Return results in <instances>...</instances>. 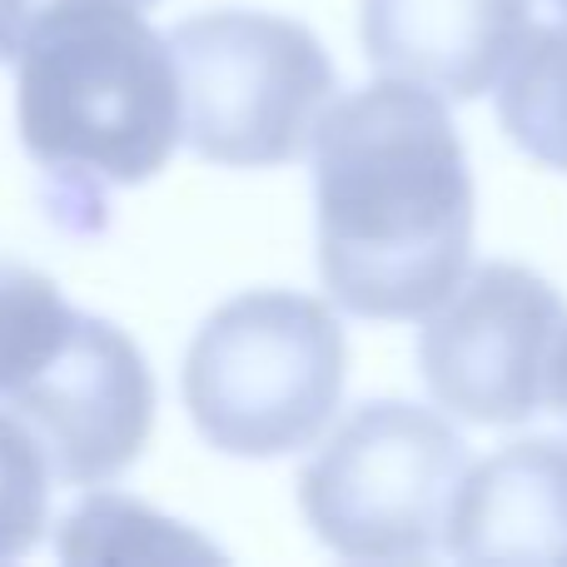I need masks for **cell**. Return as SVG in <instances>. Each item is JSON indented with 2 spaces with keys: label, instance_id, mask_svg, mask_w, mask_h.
<instances>
[{
  "label": "cell",
  "instance_id": "15",
  "mask_svg": "<svg viewBox=\"0 0 567 567\" xmlns=\"http://www.w3.org/2000/svg\"><path fill=\"white\" fill-rule=\"evenodd\" d=\"M548 409L567 423V329H563L558 353H553V369H548Z\"/></svg>",
  "mask_w": 567,
  "mask_h": 567
},
{
  "label": "cell",
  "instance_id": "12",
  "mask_svg": "<svg viewBox=\"0 0 567 567\" xmlns=\"http://www.w3.org/2000/svg\"><path fill=\"white\" fill-rule=\"evenodd\" d=\"M80 309L60 299L55 279L0 259V403L40 379L70 343Z\"/></svg>",
  "mask_w": 567,
  "mask_h": 567
},
{
  "label": "cell",
  "instance_id": "3",
  "mask_svg": "<svg viewBox=\"0 0 567 567\" xmlns=\"http://www.w3.org/2000/svg\"><path fill=\"white\" fill-rule=\"evenodd\" d=\"M349 343L329 303L255 289L219 303L185 353V409L229 458H284L333 419Z\"/></svg>",
  "mask_w": 567,
  "mask_h": 567
},
{
  "label": "cell",
  "instance_id": "16",
  "mask_svg": "<svg viewBox=\"0 0 567 567\" xmlns=\"http://www.w3.org/2000/svg\"><path fill=\"white\" fill-rule=\"evenodd\" d=\"M558 6H563V10H567V0H558Z\"/></svg>",
  "mask_w": 567,
  "mask_h": 567
},
{
  "label": "cell",
  "instance_id": "11",
  "mask_svg": "<svg viewBox=\"0 0 567 567\" xmlns=\"http://www.w3.org/2000/svg\"><path fill=\"white\" fill-rule=\"evenodd\" d=\"M60 558L70 563H165V558H219L209 543L179 523L150 513L120 493H90L60 523Z\"/></svg>",
  "mask_w": 567,
  "mask_h": 567
},
{
  "label": "cell",
  "instance_id": "7",
  "mask_svg": "<svg viewBox=\"0 0 567 567\" xmlns=\"http://www.w3.org/2000/svg\"><path fill=\"white\" fill-rule=\"evenodd\" d=\"M6 409L40 439L55 483L95 488L120 478L145 449L155 429V379L125 329L80 313L60 359Z\"/></svg>",
  "mask_w": 567,
  "mask_h": 567
},
{
  "label": "cell",
  "instance_id": "1",
  "mask_svg": "<svg viewBox=\"0 0 567 567\" xmlns=\"http://www.w3.org/2000/svg\"><path fill=\"white\" fill-rule=\"evenodd\" d=\"M319 275L359 319H429L473 255V169L443 95L373 80L313 135Z\"/></svg>",
  "mask_w": 567,
  "mask_h": 567
},
{
  "label": "cell",
  "instance_id": "8",
  "mask_svg": "<svg viewBox=\"0 0 567 567\" xmlns=\"http://www.w3.org/2000/svg\"><path fill=\"white\" fill-rule=\"evenodd\" d=\"M533 30V0H363L373 70L443 100H478Z\"/></svg>",
  "mask_w": 567,
  "mask_h": 567
},
{
  "label": "cell",
  "instance_id": "2",
  "mask_svg": "<svg viewBox=\"0 0 567 567\" xmlns=\"http://www.w3.org/2000/svg\"><path fill=\"white\" fill-rule=\"evenodd\" d=\"M20 145L70 229H100L105 189L145 185L185 140L169 35L135 0H45L16 45Z\"/></svg>",
  "mask_w": 567,
  "mask_h": 567
},
{
  "label": "cell",
  "instance_id": "13",
  "mask_svg": "<svg viewBox=\"0 0 567 567\" xmlns=\"http://www.w3.org/2000/svg\"><path fill=\"white\" fill-rule=\"evenodd\" d=\"M50 478L55 468L40 439L10 409H0V563L20 558L45 538Z\"/></svg>",
  "mask_w": 567,
  "mask_h": 567
},
{
  "label": "cell",
  "instance_id": "14",
  "mask_svg": "<svg viewBox=\"0 0 567 567\" xmlns=\"http://www.w3.org/2000/svg\"><path fill=\"white\" fill-rule=\"evenodd\" d=\"M35 0H0V60L6 55H16V45H20V35H25V25H30V16H35Z\"/></svg>",
  "mask_w": 567,
  "mask_h": 567
},
{
  "label": "cell",
  "instance_id": "17",
  "mask_svg": "<svg viewBox=\"0 0 567 567\" xmlns=\"http://www.w3.org/2000/svg\"><path fill=\"white\" fill-rule=\"evenodd\" d=\"M135 6H145V0H135Z\"/></svg>",
  "mask_w": 567,
  "mask_h": 567
},
{
  "label": "cell",
  "instance_id": "5",
  "mask_svg": "<svg viewBox=\"0 0 567 567\" xmlns=\"http://www.w3.org/2000/svg\"><path fill=\"white\" fill-rule=\"evenodd\" d=\"M185 140L229 169L289 165L333 105V60L309 25L265 10H205L169 30Z\"/></svg>",
  "mask_w": 567,
  "mask_h": 567
},
{
  "label": "cell",
  "instance_id": "6",
  "mask_svg": "<svg viewBox=\"0 0 567 567\" xmlns=\"http://www.w3.org/2000/svg\"><path fill=\"white\" fill-rule=\"evenodd\" d=\"M567 303L523 265L473 269L419 329V373L433 403L468 423L513 429L548 403V369Z\"/></svg>",
  "mask_w": 567,
  "mask_h": 567
},
{
  "label": "cell",
  "instance_id": "4",
  "mask_svg": "<svg viewBox=\"0 0 567 567\" xmlns=\"http://www.w3.org/2000/svg\"><path fill=\"white\" fill-rule=\"evenodd\" d=\"M468 449L433 409L373 399L303 463L299 508L339 558L413 563L449 543Z\"/></svg>",
  "mask_w": 567,
  "mask_h": 567
},
{
  "label": "cell",
  "instance_id": "10",
  "mask_svg": "<svg viewBox=\"0 0 567 567\" xmlns=\"http://www.w3.org/2000/svg\"><path fill=\"white\" fill-rule=\"evenodd\" d=\"M498 120L523 155L567 175V16L528 30L498 80Z\"/></svg>",
  "mask_w": 567,
  "mask_h": 567
},
{
  "label": "cell",
  "instance_id": "9",
  "mask_svg": "<svg viewBox=\"0 0 567 567\" xmlns=\"http://www.w3.org/2000/svg\"><path fill=\"white\" fill-rule=\"evenodd\" d=\"M458 563H567V443L523 439L468 468L449 518Z\"/></svg>",
  "mask_w": 567,
  "mask_h": 567
}]
</instances>
